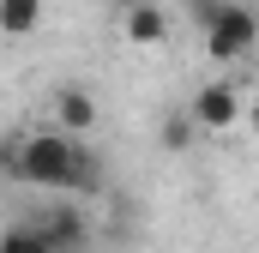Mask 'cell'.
Segmentation results:
<instances>
[{"label":"cell","instance_id":"6","mask_svg":"<svg viewBox=\"0 0 259 253\" xmlns=\"http://www.w3.org/2000/svg\"><path fill=\"white\" fill-rule=\"evenodd\" d=\"M49 126H61V133H72V139L91 133V126H97V97H84V91H61V97H55V121H49Z\"/></svg>","mask_w":259,"mask_h":253},{"label":"cell","instance_id":"3","mask_svg":"<svg viewBox=\"0 0 259 253\" xmlns=\"http://www.w3.org/2000/svg\"><path fill=\"white\" fill-rule=\"evenodd\" d=\"M187 115H193L199 133H229V126H241V91L229 78H211V85L193 91V109Z\"/></svg>","mask_w":259,"mask_h":253},{"label":"cell","instance_id":"4","mask_svg":"<svg viewBox=\"0 0 259 253\" xmlns=\"http://www.w3.org/2000/svg\"><path fill=\"white\" fill-rule=\"evenodd\" d=\"M121 36H127V43H139V49L169 43V12H163V6H151V0H133L127 12H121Z\"/></svg>","mask_w":259,"mask_h":253},{"label":"cell","instance_id":"7","mask_svg":"<svg viewBox=\"0 0 259 253\" xmlns=\"http://www.w3.org/2000/svg\"><path fill=\"white\" fill-rule=\"evenodd\" d=\"M36 24H42V0H0V36L24 43L36 36Z\"/></svg>","mask_w":259,"mask_h":253},{"label":"cell","instance_id":"9","mask_svg":"<svg viewBox=\"0 0 259 253\" xmlns=\"http://www.w3.org/2000/svg\"><path fill=\"white\" fill-rule=\"evenodd\" d=\"M187 139H193V115H187V109H175V115L163 121V145H169V151H181Z\"/></svg>","mask_w":259,"mask_h":253},{"label":"cell","instance_id":"2","mask_svg":"<svg viewBox=\"0 0 259 253\" xmlns=\"http://www.w3.org/2000/svg\"><path fill=\"white\" fill-rule=\"evenodd\" d=\"M193 18L205 30V55L211 61H241L259 43V18L241 0H193Z\"/></svg>","mask_w":259,"mask_h":253},{"label":"cell","instance_id":"10","mask_svg":"<svg viewBox=\"0 0 259 253\" xmlns=\"http://www.w3.org/2000/svg\"><path fill=\"white\" fill-rule=\"evenodd\" d=\"M12 169H18V133L0 139V175H12Z\"/></svg>","mask_w":259,"mask_h":253},{"label":"cell","instance_id":"11","mask_svg":"<svg viewBox=\"0 0 259 253\" xmlns=\"http://www.w3.org/2000/svg\"><path fill=\"white\" fill-rule=\"evenodd\" d=\"M49 253H55V247H49Z\"/></svg>","mask_w":259,"mask_h":253},{"label":"cell","instance_id":"5","mask_svg":"<svg viewBox=\"0 0 259 253\" xmlns=\"http://www.w3.org/2000/svg\"><path fill=\"white\" fill-rule=\"evenodd\" d=\"M36 229H42V241L55 253H78L84 247V211H72V205H61V211H49V217H36Z\"/></svg>","mask_w":259,"mask_h":253},{"label":"cell","instance_id":"1","mask_svg":"<svg viewBox=\"0 0 259 253\" xmlns=\"http://www.w3.org/2000/svg\"><path fill=\"white\" fill-rule=\"evenodd\" d=\"M12 181L49 187V193H91L103 181V169H97V157L72 133L36 126V133H18V169H12Z\"/></svg>","mask_w":259,"mask_h":253},{"label":"cell","instance_id":"8","mask_svg":"<svg viewBox=\"0 0 259 253\" xmlns=\"http://www.w3.org/2000/svg\"><path fill=\"white\" fill-rule=\"evenodd\" d=\"M0 253H49V241H42V229H36V223H18V229H6V235H0Z\"/></svg>","mask_w":259,"mask_h":253}]
</instances>
